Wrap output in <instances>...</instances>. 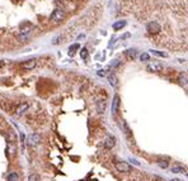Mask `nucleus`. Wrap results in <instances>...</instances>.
<instances>
[{
  "label": "nucleus",
  "mask_w": 188,
  "mask_h": 181,
  "mask_svg": "<svg viewBox=\"0 0 188 181\" xmlns=\"http://www.w3.org/2000/svg\"><path fill=\"white\" fill-rule=\"evenodd\" d=\"M50 18L55 23H60V22H62L66 18V13H65V10L62 9V8H56V9L51 13Z\"/></svg>",
  "instance_id": "obj_1"
},
{
  "label": "nucleus",
  "mask_w": 188,
  "mask_h": 181,
  "mask_svg": "<svg viewBox=\"0 0 188 181\" xmlns=\"http://www.w3.org/2000/svg\"><path fill=\"white\" fill-rule=\"evenodd\" d=\"M146 31H148V33L149 34H158V33H160V31H161V27H160V24L158 23V22H149L148 24H146Z\"/></svg>",
  "instance_id": "obj_2"
},
{
  "label": "nucleus",
  "mask_w": 188,
  "mask_h": 181,
  "mask_svg": "<svg viewBox=\"0 0 188 181\" xmlns=\"http://www.w3.org/2000/svg\"><path fill=\"white\" fill-rule=\"evenodd\" d=\"M115 167L118 172H123V174H127V172H131L132 167L129 165L127 162H123V161H118L115 163Z\"/></svg>",
  "instance_id": "obj_3"
},
{
  "label": "nucleus",
  "mask_w": 188,
  "mask_h": 181,
  "mask_svg": "<svg viewBox=\"0 0 188 181\" xmlns=\"http://www.w3.org/2000/svg\"><path fill=\"white\" fill-rule=\"evenodd\" d=\"M41 143V134L38 133H32L31 136H28L27 138V144L29 147H35V146Z\"/></svg>",
  "instance_id": "obj_4"
},
{
  "label": "nucleus",
  "mask_w": 188,
  "mask_h": 181,
  "mask_svg": "<svg viewBox=\"0 0 188 181\" xmlns=\"http://www.w3.org/2000/svg\"><path fill=\"white\" fill-rule=\"evenodd\" d=\"M146 70L150 72H160L163 70V65L160 62H149L146 66Z\"/></svg>",
  "instance_id": "obj_5"
},
{
  "label": "nucleus",
  "mask_w": 188,
  "mask_h": 181,
  "mask_svg": "<svg viewBox=\"0 0 188 181\" xmlns=\"http://www.w3.org/2000/svg\"><path fill=\"white\" fill-rule=\"evenodd\" d=\"M35 67H36V60L35 58L27 60V61H24V62L21 63V68H23V70H25V71H31Z\"/></svg>",
  "instance_id": "obj_6"
},
{
  "label": "nucleus",
  "mask_w": 188,
  "mask_h": 181,
  "mask_svg": "<svg viewBox=\"0 0 188 181\" xmlns=\"http://www.w3.org/2000/svg\"><path fill=\"white\" fill-rule=\"evenodd\" d=\"M28 109H29V103H21L15 109V115H18V117L23 115Z\"/></svg>",
  "instance_id": "obj_7"
},
{
  "label": "nucleus",
  "mask_w": 188,
  "mask_h": 181,
  "mask_svg": "<svg viewBox=\"0 0 188 181\" xmlns=\"http://www.w3.org/2000/svg\"><path fill=\"white\" fill-rule=\"evenodd\" d=\"M103 146H104L106 150H112L115 146H116V138H115L113 136H107V138L104 139Z\"/></svg>",
  "instance_id": "obj_8"
},
{
  "label": "nucleus",
  "mask_w": 188,
  "mask_h": 181,
  "mask_svg": "<svg viewBox=\"0 0 188 181\" xmlns=\"http://www.w3.org/2000/svg\"><path fill=\"white\" fill-rule=\"evenodd\" d=\"M6 152H8V157H9L10 160L15 157V154H17V148H15L14 142H9V144H8V148H6Z\"/></svg>",
  "instance_id": "obj_9"
},
{
  "label": "nucleus",
  "mask_w": 188,
  "mask_h": 181,
  "mask_svg": "<svg viewBox=\"0 0 188 181\" xmlns=\"http://www.w3.org/2000/svg\"><path fill=\"white\" fill-rule=\"evenodd\" d=\"M31 29H32V24L31 23H27L24 22L21 24V34L22 36H24V34H31Z\"/></svg>",
  "instance_id": "obj_10"
},
{
  "label": "nucleus",
  "mask_w": 188,
  "mask_h": 181,
  "mask_svg": "<svg viewBox=\"0 0 188 181\" xmlns=\"http://www.w3.org/2000/svg\"><path fill=\"white\" fill-rule=\"evenodd\" d=\"M118 108H119V96L116 94V95L113 96V100H112V115L117 114Z\"/></svg>",
  "instance_id": "obj_11"
},
{
  "label": "nucleus",
  "mask_w": 188,
  "mask_h": 181,
  "mask_svg": "<svg viewBox=\"0 0 188 181\" xmlns=\"http://www.w3.org/2000/svg\"><path fill=\"white\" fill-rule=\"evenodd\" d=\"M96 105H97V111H98V113L103 114L104 110H106V101L103 99H98L97 103H96Z\"/></svg>",
  "instance_id": "obj_12"
},
{
  "label": "nucleus",
  "mask_w": 188,
  "mask_h": 181,
  "mask_svg": "<svg viewBox=\"0 0 188 181\" xmlns=\"http://www.w3.org/2000/svg\"><path fill=\"white\" fill-rule=\"evenodd\" d=\"M125 55H126V57L130 60V61H133V60L136 58V56H137V49L136 48H129L125 52Z\"/></svg>",
  "instance_id": "obj_13"
},
{
  "label": "nucleus",
  "mask_w": 188,
  "mask_h": 181,
  "mask_svg": "<svg viewBox=\"0 0 188 181\" xmlns=\"http://www.w3.org/2000/svg\"><path fill=\"white\" fill-rule=\"evenodd\" d=\"M108 82H109V85L112 86V88H117L118 81H117V77H116L115 74H109L108 75Z\"/></svg>",
  "instance_id": "obj_14"
},
{
  "label": "nucleus",
  "mask_w": 188,
  "mask_h": 181,
  "mask_svg": "<svg viewBox=\"0 0 188 181\" xmlns=\"http://www.w3.org/2000/svg\"><path fill=\"white\" fill-rule=\"evenodd\" d=\"M6 181H19L18 172H15V171L9 172V174H8V176H6Z\"/></svg>",
  "instance_id": "obj_15"
},
{
  "label": "nucleus",
  "mask_w": 188,
  "mask_h": 181,
  "mask_svg": "<svg viewBox=\"0 0 188 181\" xmlns=\"http://www.w3.org/2000/svg\"><path fill=\"white\" fill-rule=\"evenodd\" d=\"M126 24H127V22H126V20H117V22H116V23L112 25V27H113V29H115V31H119V29H122Z\"/></svg>",
  "instance_id": "obj_16"
},
{
  "label": "nucleus",
  "mask_w": 188,
  "mask_h": 181,
  "mask_svg": "<svg viewBox=\"0 0 188 181\" xmlns=\"http://www.w3.org/2000/svg\"><path fill=\"white\" fill-rule=\"evenodd\" d=\"M156 163H158V166L161 167V168H168V166H169L168 158H158Z\"/></svg>",
  "instance_id": "obj_17"
},
{
  "label": "nucleus",
  "mask_w": 188,
  "mask_h": 181,
  "mask_svg": "<svg viewBox=\"0 0 188 181\" xmlns=\"http://www.w3.org/2000/svg\"><path fill=\"white\" fill-rule=\"evenodd\" d=\"M173 172V174H186V168L184 167H182V166H174V167H172V170H170Z\"/></svg>",
  "instance_id": "obj_18"
},
{
  "label": "nucleus",
  "mask_w": 188,
  "mask_h": 181,
  "mask_svg": "<svg viewBox=\"0 0 188 181\" xmlns=\"http://www.w3.org/2000/svg\"><path fill=\"white\" fill-rule=\"evenodd\" d=\"M79 48H80V46L78 45V43H74V45H71V46L69 47V55L73 56V55L75 53V51H76V49H79Z\"/></svg>",
  "instance_id": "obj_19"
},
{
  "label": "nucleus",
  "mask_w": 188,
  "mask_h": 181,
  "mask_svg": "<svg viewBox=\"0 0 188 181\" xmlns=\"http://www.w3.org/2000/svg\"><path fill=\"white\" fill-rule=\"evenodd\" d=\"M140 61L141 62H148V61H150V55L149 53H141L140 55Z\"/></svg>",
  "instance_id": "obj_20"
},
{
  "label": "nucleus",
  "mask_w": 188,
  "mask_h": 181,
  "mask_svg": "<svg viewBox=\"0 0 188 181\" xmlns=\"http://www.w3.org/2000/svg\"><path fill=\"white\" fill-rule=\"evenodd\" d=\"M28 181H41V177L37 174H32L28 176Z\"/></svg>",
  "instance_id": "obj_21"
},
{
  "label": "nucleus",
  "mask_w": 188,
  "mask_h": 181,
  "mask_svg": "<svg viewBox=\"0 0 188 181\" xmlns=\"http://www.w3.org/2000/svg\"><path fill=\"white\" fill-rule=\"evenodd\" d=\"M80 57L83 60H87L88 58V49L87 48H81V51H80Z\"/></svg>",
  "instance_id": "obj_22"
},
{
  "label": "nucleus",
  "mask_w": 188,
  "mask_h": 181,
  "mask_svg": "<svg viewBox=\"0 0 188 181\" xmlns=\"http://www.w3.org/2000/svg\"><path fill=\"white\" fill-rule=\"evenodd\" d=\"M150 52H151L152 55H155V56H160V57H167V56H168L167 53H164V52H159V51H155V49H150Z\"/></svg>",
  "instance_id": "obj_23"
},
{
  "label": "nucleus",
  "mask_w": 188,
  "mask_h": 181,
  "mask_svg": "<svg viewBox=\"0 0 188 181\" xmlns=\"http://www.w3.org/2000/svg\"><path fill=\"white\" fill-rule=\"evenodd\" d=\"M60 39H62L61 36H56V37H54V38H52V45H58V43L61 42Z\"/></svg>",
  "instance_id": "obj_24"
},
{
  "label": "nucleus",
  "mask_w": 188,
  "mask_h": 181,
  "mask_svg": "<svg viewBox=\"0 0 188 181\" xmlns=\"http://www.w3.org/2000/svg\"><path fill=\"white\" fill-rule=\"evenodd\" d=\"M119 65H121V61H119V60H113L112 63H111V66H112V67H118Z\"/></svg>",
  "instance_id": "obj_25"
},
{
  "label": "nucleus",
  "mask_w": 188,
  "mask_h": 181,
  "mask_svg": "<svg viewBox=\"0 0 188 181\" xmlns=\"http://www.w3.org/2000/svg\"><path fill=\"white\" fill-rule=\"evenodd\" d=\"M97 75L98 76H104L106 72H104V70H99V71H97Z\"/></svg>",
  "instance_id": "obj_26"
},
{
  "label": "nucleus",
  "mask_w": 188,
  "mask_h": 181,
  "mask_svg": "<svg viewBox=\"0 0 188 181\" xmlns=\"http://www.w3.org/2000/svg\"><path fill=\"white\" fill-rule=\"evenodd\" d=\"M130 161L133 163V165H137V166H140V162H137L136 160H133V158H130Z\"/></svg>",
  "instance_id": "obj_27"
},
{
  "label": "nucleus",
  "mask_w": 188,
  "mask_h": 181,
  "mask_svg": "<svg viewBox=\"0 0 188 181\" xmlns=\"http://www.w3.org/2000/svg\"><path fill=\"white\" fill-rule=\"evenodd\" d=\"M169 181H183V180H181V179H172V180H169Z\"/></svg>",
  "instance_id": "obj_28"
},
{
  "label": "nucleus",
  "mask_w": 188,
  "mask_h": 181,
  "mask_svg": "<svg viewBox=\"0 0 188 181\" xmlns=\"http://www.w3.org/2000/svg\"><path fill=\"white\" fill-rule=\"evenodd\" d=\"M13 2H15V3H18V2H22V0H13Z\"/></svg>",
  "instance_id": "obj_29"
},
{
  "label": "nucleus",
  "mask_w": 188,
  "mask_h": 181,
  "mask_svg": "<svg viewBox=\"0 0 188 181\" xmlns=\"http://www.w3.org/2000/svg\"><path fill=\"white\" fill-rule=\"evenodd\" d=\"M186 176H187V179H188V172H186Z\"/></svg>",
  "instance_id": "obj_30"
}]
</instances>
